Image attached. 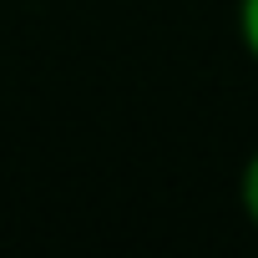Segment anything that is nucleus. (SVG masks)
Listing matches in <instances>:
<instances>
[{
    "mask_svg": "<svg viewBox=\"0 0 258 258\" xmlns=\"http://www.w3.org/2000/svg\"><path fill=\"white\" fill-rule=\"evenodd\" d=\"M238 36H243L248 56L258 61V0H238Z\"/></svg>",
    "mask_w": 258,
    "mask_h": 258,
    "instance_id": "1",
    "label": "nucleus"
},
{
    "mask_svg": "<svg viewBox=\"0 0 258 258\" xmlns=\"http://www.w3.org/2000/svg\"><path fill=\"white\" fill-rule=\"evenodd\" d=\"M243 208H248V218L258 223V152H253L248 167H243Z\"/></svg>",
    "mask_w": 258,
    "mask_h": 258,
    "instance_id": "2",
    "label": "nucleus"
}]
</instances>
